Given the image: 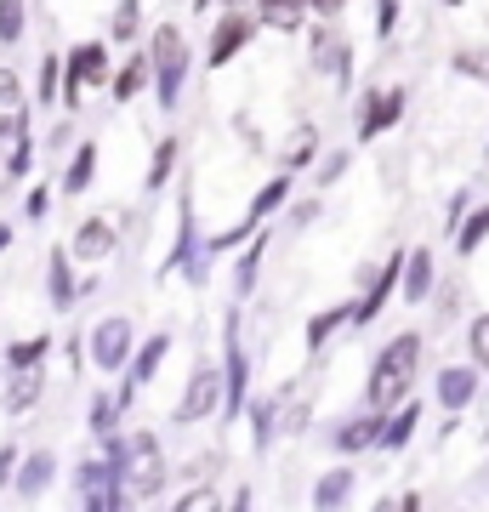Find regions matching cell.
<instances>
[{
    "label": "cell",
    "instance_id": "obj_1",
    "mask_svg": "<svg viewBox=\"0 0 489 512\" xmlns=\"http://www.w3.org/2000/svg\"><path fill=\"white\" fill-rule=\"evenodd\" d=\"M421 359H427V336H421V330L387 336L381 353L370 359V376H364V404H370V410H393V404H404L410 393H416Z\"/></svg>",
    "mask_w": 489,
    "mask_h": 512
},
{
    "label": "cell",
    "instance_id": "obj_2",
    "mask_svg": "<svg viewBox=\"0 0 489 512\" xmlns=\"http://www.w3.org/2000/svg\"><path fill=\"white\" fill-rule=\"evenodd\" d=\"M148 63H154V103L160 114H177L182 92H188V74H194V46H188V29L182 23H154L148 35Z\"/></svg>",
    "mask_w": 489,
    "mask_h": 512
},
{
    "label": "cell",
    "instance_id": "obj_3",
    "mask_svg": "<svg viewBox=\"0 0 489 512\" xmlns=\"http://www.w3.org/2000/svg\"><path fill=\"white\" fill-rule=\"evenodd\" d=\"M109 74H114V57H109V35H91V40H74L63 52V109L80 114L86 92H109Z\"/></svg>",
    "mask_w": 489,
    "mask_h": 512
},
{
    "label": "cell",
    "instance_id": "obj_4",
    "mask_svg": "<svg viewBox=\"0 0 489 512\" xmlns=\"http://www.w3.org/2000/svg\"><path fill=\"white\" fill-rule=\"evenodd\" d=\"M120 484H126L131 507H148V501H160V495H165V484H171V461H165V450H160L154 433H126Z\"/></svg>",
    "mask_w": 489,
    "mask_h": 512
},
{
    "label": "cell",
    "instance_id": "obj_5",
    "mask_svg": "<svg viewBox=\"0 0 489 512\" xmlns=\"http://www.w3.org/2000/svg\"><path fill=\"white\" fill-rule=\"evenodd\" d=\"M251 404V359H245V342H239V308H228L222 319V421H239Z\"/></svg>",
    "mask_w": 489,
    "mask_h": 512
},
{
    "label": "cell",
    "instance_id": "obj_6",
    "mask_svg": "<svg viewBox=\"0 0 489 512\" xmlns=\"http://www.w3.org/2000/svg\"><path fill=\"white\" fill-rule=\"evenodd\" d=\"M131 348H137L131 313H103V319L86 330V359H91V370H103V376H120V370L131 365Z\"/></svg>",
    "mask_w": 489,
    "mask_h": 512
},
{
    "label": "cell",
    "instance_id": "obj_7",
    "mask_svg": "<svg viewBox=\"0 0 489 512\" xmlns=\"http://www.w3.org/2000/svg\"><path fill=\"white\" fill-rule=\"evenodd\" d=\"M256 35H262V23H256L251 6H222V18L211 23V35H205V69L222 74Z\"/></svg>",
    "mask_w": 489,
    "mask_h": 512
},
{
    "label": "cell",
    "instance_id": "obj_8",
    "mask_svg": "<svg viewBox=\"0 0 489 512\" xmlns=\"http://www.w3.org/2000/svg\"><path fill=\"white\" fill-rule=\"evenodd\" d=\"M404 109H410V86H404V80H393V86H364L359 92V120H353L359 143L387 137V131L404 120Z\"/></svg>",
    "mask_w": 489,
    "mask_h": 512
},
{
    "label": "cell",
    "instance_id": "obj_9",
    "mask_svg": "<svg viewBox=\"0 0 489 512\" xmlns=\"http://www.w3.org/2000/svg\"><path fill=\"white\" fill-rule=\"evenodd\" d=\"M399 268H404V251H393L381 268H359V285L364 296L353 302V330H370L381 313L399 302Z\"/></svg>",
    "mask_w": 489,
    "mask_h": 512
},
{
    "label": "cell",
    "instance_id": "obj_10",
    "mask_svg": "<svg viewBox=\"0 0 489 512\" xmlns=\"http://www.w3.org/2000/svg\"><path fill=\"white\" fill-rule=\"evenodd\" d=\"M217 410H222V365H194L182 399L171 404V421H177V427H205Z\"/></svg>",
    "mask_w": 489,
    "mask_h": 512
},
{
    "label": "cell",
    "instance_id": "obj_11",
    "mask_svg": "<svg viewBox=\"0 0 489 512\" xmlns=\"http://www.w3.org/2000/svg\"><path fill=\"white\" fill-rule=\"evenodd\" d=\"M433 399L444 416H467L472 404L484 399V370L472 365V359H455V365H438L433 376Z\"/></svg>",
    "mask_w": 489,
    "mask_h": 512
},
{
    "label": "cell",
    "instance_id": "obj_12",
    "mask_svg": "<svg viewBox=\"0 0 489 512\" xmlns=\"http://www.w3.org/2000/svg\"><path fill=\"white\" fill-rule=\"evenodd\" d=\"M114 251H120V222L97 217V211L74 222V234H69V256H74V262H86V268H103Z\"/></svg>",
    "mask_w": 489,
    "mask_h": 512
},
{
    "label": "cell",
    "instance_id": "obj_13",
    "mask_svg": "<svg viewBox=\"0 0 489 512\" xmlns=\"http://www.w3.org/2000/svg\"><path fill=\"white\" fill-rule=\"evenodd\" d=\"M52 484H57V450L40 444V450H23V456H18V473H12V484H6V495L29 507V501H40Z\"/></svg>",
    "mask_w": 489,
    "mask_h": 512
},
{
    "label": "cell",
    "instance_id": "obj_14",
    "mask_svg": "<svg viewBox=\"0 0 489 512\" xmlns=\"http://www.w3.org/2000/svg\"><path fill=\"white\" fill-rule=\"evenodd\" d=\"M438 291V256L427 245H410L404 251V268H399V302L404 308H427Z\"/></svg>",
    "mask_w": 489,
    "mask_h": 512
},
{
    "label": "cell",
    "instance_id": "obj_15",
    "mask_svg": "<svg viewBox=\"0 0 489 512\" xmlns=\"http://www.w3.org/2000/svg\"><path fill=\"white\" fill-rule=\"evenodd\" d=\"M325 154V131H319V120H296V126L285 131V143H279V154H273V165L279 171H290V177H302V171H313V160Z\"/></svg>",
    "mask_w": 489,
    "mask_h": 512
},
{
    "label": "cell",
    "instance_id": "obj_16",
    "mask_svg": "<svg viewBox=\"0 0 489 512\" xmlns=\"http://www.w3.org/2000/svg\"><path fill=\"white\" fill-rule=\"evenodd\" d=\"M171 348H177V336H171V330H154V336H137V348H131V365L120 370V382H131L137 393H143V387H154V376L165 370V359H171Z\"/></svg>",
    "mask_w": 489,
    "mask_h": 512
},
{
    "label": "cell",
    "instance_id": "obj_17",
    "mask_svg": "<svg viewBox=\"0 0 489 512\" xmlns=\"http://www.w3.org/2000/svg\"><path fill=\"white\" fill-rule=\"evenodd\" d=\"M376 433H381V410H370V404H364V410H353V416H342L336 427H330L325 444L342 461H353V456H364V450H376Z\"/></svg>",
    "mask_w": 489,
    "mask_h": 512
},
{
    "label": "cell",
    "instance_id": "obj_18",
    "mask_svg": "<svg viewBox=\"0 0 489 512\" xmlns=\"http://www.w3.org/2000/svg\"><path fill=\"white\" fill-rule=\"evenodd\" d=\"M97 160H103L97 137H74V148L63 154V171H57V194H63V200H80V194L97 183Z\"/></svg>",
    "mask_w": 489,
    "mask_h": 512
},
{
    "label": "cell",
    "instance_id": "obj_19",
    "mask_svg": "<svg viewBox=\"0 0 489 512\" xmlns=\"http://www.w3.org/2000/svg\"><path fill=\"white\" fill-rule=\"evenodd\" d=\"M194 256H200V217H194V188H182L177 194V239H171V256L160 262V279L182 274Z\"/></svg>",
    "mask_w": 489,
    "mask_h": 512
},
{
    "label": "cell",
    "instance_id": "obj_20",
    "mask_svg": "<svg viewBox=\"0 0 489 512\" xmlns=\"http://www.w3.org/2000/svg\"><path fill=\"white\" fill-rule=\"evenodd\" d=\"M416 427H421V399H404L393 410H381V433H376V450L381 456H404L416 444Z\"/></svg>",
    "mask_w": 489,
    "mask_h": 512
},
{
    "label": "cell",
    "instance_id": "obj_21",
    "mask_svg": "<svg viewBox=\"0 0 489 512\" xmlns=\"http://www.w3.org/2000/svg\"><path fill=\"white\" fill-rule=\"evenodd\" d=\"M143 92H154V63H148L143 46H131V57L114 63V74H109V97L120 103V109H131Z\"/></svg>",
    "mask_w": 489,
    "mask_h": 512
},
{
    "label": "cell",
    "instance_id": "obj_22",
    "mask_svg": "<svg viewBox=\"0 0 489 512\" xmlns=\"http://www.w3.org/2000/svg\"><path fill=\"white\" fill-rule=\"evenodd\" d=\"M40 399H46V365L6 370V387H0V410L6 416H29V410H40Z\"/></svg>",
    "mask_w": 489,
    "mask_h": 512
},
{
    "label": "cell",
    "instance_id": "obj_23",
    "mask_svg": "<svg viewBox=\"0 0 489 512\" xmlns=\"http://www.w3.org/2000/svg\"><path fill=\"white\" fill-rule=\"evenodd\" d=\"M46 302H52L57 313H69L74 302H80V274H74L69 245H52V251H46Z\"/></svg>",
    "mask_w": 489,
    "mask_h": 512
},
{
    "label": "cell",
    "instance_id": "obj_24",
    "mask_svg": "<svg viewBox=\"0 0 489 512\" xmlns=\"http://www.w3.org/2000/svg\"><path fill=\"white\" fill-rule=\"evenodd\" d=\"M359 495V467L353 461H336L330 473H319L313 478V495H308V507H319V512H336V507H347Z\"/></svg>",
    "mask_w": 489,
    "mask_h": 512
},
{
    "label": "cell",
    "instance_id": "obj_25",
    "mask_svg": "<svg viewBox=\"0 0 489 512\" xmlns=\"http://www.w3.org/2000/svg\"><path fill=\"white\" fill-rule=\"evenodd\" d=\"M268 245H273L268 222H262V228L245 239V245H239V262H234V296H239V302L256 291V279H262V262H268Z\"/></svg>",
    "mask_w": 489,
    "mask_h": 512
},
{
    "label": "cell",
    "instance_id": "obj_26",
    "mask_svg": "<svg viewBox=\"0 0 489 512\" xmlns=\"http://www.w3.org/2000/svg\"><path fill=\"white\" fill-rule=\"evenodd\" d=\"M251 12L268 35H302L308 29V0H256Z\"/></svg>",
    "mask_w": 489,
    "mask_h": 512
},
{
    "label": "cell",
    "instance_id": "obj_27",
    "mask_svg": "<svg viewBox=\"0 0 489 512\" xmlns=\"http://www.w3.org/2000/svg\"><path fill=\"white\" fill-rule=\"evenodd\" d=\"M177 165H182V137H177V131H165L160 143H154V154H148L143 188H148V194H165L171 177H177Z\"/></svg>",
    "mask_w": 489,
    "mask_h": 512
},
{
    "label": "cell",
    "instance_id": "obj_28",
    "mask_svg": "<svg viewBox=\"0 0 489 512\" xmlns=\"http://www.w3.org/2000/svg\"><path fill=\"white\" fill-rule=\"evenodd\" d=\"M353 325V302H330V308H319L308 319V330H302V342H308V353H325L342 330Z\"/></svg>",
    "mask_w": 489,
    "mask_h": 512
},
{
    "label": "cell",
    "instance_id": "obj_29",
    "mask_svg": "<svg viewBox=\"0 0 489 512\" xmlns=\"http://www.w3.org/2000/svg\"><path fill=\"white\" fill-rule=\"evenodd\" d=\"M290 393H268V399H251L245 404V421H251V450L256 456H268V444L279 439V404Z\"/></svg>",
    "mask_w": 489,
    "mask_h": 512
},
{
    "label": "cell",
    "instance_id": "obj_30",
    "mask_svg": "<svg viewBox=\"0 0 489 512\" xmlns=\"http://www.w3.org/2000/svg\"><path fill=\"white\" fill-rule=\"evenodd\" d=\"M450 245H455V256H461V262H472V256L484 251V245H489V205H478V200L467 205V217L455 222Z\"/></svg>",
    "mask_w": 489,
    "mask_h": 512
},
{
    "label": "cell",
    "instance_id": "obj_31",
    "mask_svg": "<svg viewBox=\"0 0 489 512\" xmlns=\"http://www.w3.org/2000/svg\"><path fill=\"white\" fill-rule=\"evenodd\" d=\"M290 183H296L290 171H273L268 183H262V188L251 194V205H245V217H251V222H268V217H279V211L290 205Z\"/></svg>",
    "mask_w": 489,
    "mask_h": 512
},
{
    "label": "cell",
    "instance_id": "obj_32",
    "mask_svg": "<svg viewBox=\"0 0 489 512\" xmlns=\"http://www.w3.org/2000/svg\"><path fill=\"white\" fill-rule=\"evenodd\" d=\"M57 97H63V52H46L35 69V92H29V103L35 109H57Z\"/></svg>",
    "mask_w": 489,
    "mask_h": 512
},
{
    "label": "cell",
    "instance_id": "obj_33",
    "mask_svg": "<svg viewBox=\"0 0 489 512\" xmlns=\"http://www.w3.org/2000/svg\"><path fill=\"white\" fill-rule=\"evenodd\" d=\"M52 336H46V330H40V336H18V342H6V353H0V359H6V370H35V365H46V359H52Z\"/></svg>",
    "mask_w": 489,
    "mask_h": 512
},
{
    "label": "cell",
    "instance_id": "obj_34",
    "mask_svg": "<svg viewBox=\"0 0 489 512\" xmlns=\"http://www.w3.org/2000/svg\"><path fill=\"white\" fill-rule=\"evenodd\" d=\"M137 35H143V0H114L109 46H137Z\"/></svg>",
    "mask_w": 489,
    "mask_h": 512
},
{
    "label": "cell",
    "instance_id": "obj_35",
    "mask_svg": "<svg viewBox=\"0 0 489 512\" xmlns=\"http://www.w3.org/2000/svg\"><path fill=\"white\" fill-rule=\"evenodd\" d=\"M120 416H126V410H120V399H114L109 387H103V393H91V404H86V427H91V439L114 433V427H120Z\"/></svg>",
    "mask_w": 489,
    "mask_h": 512
},
{
    "label": "cell",
    "instance_id": "obj_36",
    "mask_svg": "<svg viewBox=\"0 0 489 512\" xmlns=\"http://www.w3.org/2000/svg\"><path fill=\"white\" fill-rule=\"evenodd\" d=\"M29 35V0H0V52L23 46Z\"/></svg>",
    "mask_w": 489,
    "mask_h": 512
},
{
    "label": "cell",
    "instance_id": "obj_37",
    "mask_svg": "<svg viewBox=\"0 0 489 512\" xmlns=\"http://www.w3.org/2000/svg\"><path fill=\"white\" fill-rule=\"evenodd\" d=\"M313 74H330V80H336V86L347 92V80H353V40L336 35V46H330V52L313 63Z\"/></svg>",
    "mask_w": 489,
    "mask_h": 512
},
{
    "label": "cell",
    "instance_id": "obj_38",
    "mask_svg": "<svg viewBox=\"0 0 489 512\" xmlns=\"http://www.w3.org/2000/svg\"><path fill=\"white\" fill-rule=\"evenodd\" d=\"M35 154H40L35 131H23L18 143L6 148V177H12V183H29V177H35Z\"/></svg>",
    "mask_w": 489,
    "mask_h": 512
},
{
    "label": "cell",
    "instance_id": "obj_39",
    "mask_svg": "<svg viewBox=\"0 0 489 512\" xmlns=\"http://www.w3.org/2000/svg\"><path fill=\"white\" fill-rule=\"evenodd\" d=\"M222 507H228L222 484H200V490H182L177 495V512H222Z\"/></svg>",
    "mask_w": 489,
    "mask_h": 512
},
{
    "label": "cell",
    "instance_id": "obj_40",
    "mask_svg": "<svg viewBox=\"0 0 489 512\" xmlns=\"http://www.w3.org/2000/svg\"><path fill=\"white\" fill-rule=\"evenodd\" d=\"M467 359L478 370H489V313H472L467 319Z\"/></svg>",
    "mask_w": 489,
    "mask_h": 512
},
{
    "label": "cell",
    "instance_id": "obj_41",
    "mask_svg": "<svg viewBox=\"0 0 489 512\" xmlns=\"http://www.w3.org/2000/svg\"><path fill=\"white\" fill-rule=\"evenodd\" d=\"M29 120H35V103H23V109H0V154L29 131Z\"/></svg>",
    "mask_w": 489,
    "mask_h": 512
},
{
    "label": "cell",
    "instance_id": "obj_42",
    "mask_svg": "<svg viewBox=\"0 0 489 512\" xmlns=\"http://www.w3.org/2000/svg\"><path fill=\"white\" fill-rule=\"evenodd\" d=\"M52 200H57V183H35L23 194V222H46L52 217Z\"/></svg>",
    "mask_w": 489,
    "mask_h": 512
},
{
    "label": "cell",
    "instance_id": "obj_43",
    "mask_svg": "<svg viewBox=\"0 0 489 512\" xmlns=\"http://www.w3.org/2000/svg\"><path fill=\"white\" fill-rule=\"evenodd\" d=\"M347 165H353V154L347 148H336V154H319V171H313V188H330L347 177Z\"/></svg>",
    "mask_w": 489,
    "mask_h": 512
},
{
    "label": "cell",
    "instance_id": "obj_44",
    "mask_svg": "<svg viewBox=\"0 0 489 512\" xmlns=\"http://www.w3.org/2000/svg\"><path fill=\"white\" fill-rule=\"evenodd\" d=\"M29 103V86H23L18 69H0V109H23Z\"/></svg>",
    "mask_w": 489,
    "mask_h": 512
},
{
    "label": "cell",
    "instance_id": "obj_45",
    "mask_svg": "<svg viewBox=\"0 0 489 512\" xmlns=\"http://www.w3.org/2000/svg\"><path fill=\"white\" fill-rule=\"evenodd\" d=\"M450 69H455V74H467V80H489V57L467 46V52H455V57H450Z\"/></svg>",
    "mask_w": 489,
    "mask_h": 512
},
{
    "label": "cell",
    "instance_id": "obj_46",
    "mask_svg": "<svg viewBox=\"0 0 489 512\" xmlns=\"http://www.w3.org/2000/svg\"><path fill=\"white\" fill-rule=\"evenodd\" d=\"M399 0H376V40H393L399 35Z\"/></svg>",
    "mask_w": 489,
    "mask_h": 512
},
{
    "label": "cell",
    "instance_id": "obj_47",
    "mask_svg": "<svg viewBox=\"0 0 489 512\" xmlns=\"http://www.w3.org/2000/svg\"><path fill=\"white\" fill-rule=\"evenodd\" d=\"M467 205H472V188H455L450 205H444V234H455V222L467 217Z\"/></svg>",
    "mask_w": 489,
    "mask_h": 512
},
{
    "label": "cell",
    "instance_id": "obj_48",
    "mask_svg": "<svg viewBox=\"0 0 489 512\" xmlns=\"http://www.w3.org/2000/svg\"><path fill=\"white\" fill-rule=\"evenodd\" d=\"M313 217H319V188H313L308 200H290V228H308Z\"/></svg>",
    "mask_w": 489,
    "mask_h": 512
},
{
    "label": "cell",
    "instance_id": "obj_49",
    "mask_svg": "<svg viewBox=\"0 0 489 512\" xmlns=\"http://www.w3.org/2000/svg\"><path fill=\"white\" fill-rule=\"evenodd\" d=\"M46 148H52V154H69L74 148V120H57L52 137H46Z\"/></svg>",
    "mask_w": 489,
    "mask_h": 512
},
{
    "label": "cell",
    "instance_id": "obj_50",
    "mask_svg": "<svg viewBox=\"0 0 489 512\" xmlns=\"http://www.w3.org/2000/svg\"><path fill=\"white\" fill-rule=\"evenodd\" d=\"M18 444H0V495H6V484H12V473H18Z\"/></svg>",
    "mask_w": 489,
    "mask_h": 512
},
{
    "label": "cell",
    "instance_id": "obj_51",
    "mask_svg": "<svg viewBox=\"0 0 489 512\" xmlns=\"http://www.w3.org/2000/svg\"><path fill=\"white\" fill-rule=\"evenodd\" d=\"M347 0H308V18H342Z\"/></svg>",
    "mask_w": 489,
    "mask_h": 512
},
{
    "label": "cell",
    "instance_id": "obj_52",
    "mask_svg": "<svg viewBox=\"0 0 489 512\" xmlns=\"http://www.w3.org/2000/svg\"><path fill=\"white\" fill-rule=\"evenodd\" d=\"M228 507H234V512H245V507H256V490H234V495H228Z\"/></svg>",
    "mask_w": 489,
    "mask_h": 512
},
{
    "label": "cell",
    "instance_id": "obj_53",
    "mask_svg": "<svg viewBox=\"0 0 489 512\" xmlns=\"http://www.w3.org/2000/svg\"><path fill=\"white\" fill-rule=\"evenodd\" d=\"M12 239H18V228H12V222H0V256L12 251Z\"/></svg>",
    "mask_w": 489,
    "mask_h": 512
},
{
    "label": "cell",
    "instance_id": "obj_54",
    "mask_svg": "<svg viewBox=\"0 0 489 512\" xmlns=\"http://www.w3.org/2000/svg\"><path fill=\"white\" fill-rule=\"evenodd\" d=\"M217 12V0H194V18H211Z\"/></svg>",
    "mask_w": 489,
    "mask_h": 512
},
{
    "label": "cell",
    "instance_id": "obj_55",
    "mask_svg": "<svg viewBox=\"0 0 489 512\" xmlns=\"http://www.w3.org/2000/svg\"><path fill=\"white\" fill-rule=\"evenodd\" d=\"M12 188H18V183L6 177V154H0V194H12Z\"/></svg>",
    "mask_w": 489,
    "mask_h": 512
},
{
    "label": "cell",
    "instance_id": "obj_56",
    "mask_svg": "<svg viewBox=\"0 0 489 512\" xmlns=\"http://www.w3.org/2000/svg\"><path fill=\"white\" fill-rule=\"evenodd\" d=\"M222 6H256V0H222Z\"/></svg>",
    "mask_w": 489,
    "mask_h": 512
},
{
    "label": "cell",
    "instance_id": "obj_57",
    "mask_svg": "<svg viewBox=\"0 0 489 512\" xmlns=\"http://www.w3.org/2000/svg\"><path fill=\"white\" fill-rule=\"evenodd\" d=\"M444 6H450V12H455V6H467V0H444Z\"/></svg>",
    "mask_w": 489,
    "mask_h": 512
},
{
    "label": "cell",
    "instance_id": "obj_58",
    "mask_svg": "<svg viewBox=\"0 0 489 512\" xmlns=\"http://www.w3.org/2000/svg\"><path fill=\"white\" fill-rule=\"evenodd\" d=\"M484 154H489V143H484Z\"/></svg>",
    "mask_w": 489,
    "mask_h": 512
}]
</instances>
